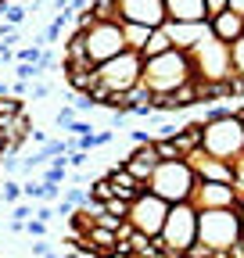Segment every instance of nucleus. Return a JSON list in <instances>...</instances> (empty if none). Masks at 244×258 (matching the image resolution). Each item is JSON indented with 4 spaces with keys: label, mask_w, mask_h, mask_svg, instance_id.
Listing matches in <instances>:
<instances>
[{
    "label": "nucleus",
    "mask_w": 244,
    "mask_h": 258,
    "mask_svg": "<svg viewBox=\"0 0 244 258\" xmlns=\"http://www.w3.org/2000/svg\"><path fill=\"white\" fill-rule=\"evenodd\" d=\"M194 240H198V208H194L191 201L169 205L165 222H162V233H158L162 251H165L169 258H183Z\"/></svg>",
    "instance_id": "5"
},
{
    "label": "nucleus",
    "mask_w": 244,
    "mask_h": 258,
    "mask_svg": "<svg viewBox=\"0 0 244 258\" xmlns=\"http://www.w3.org/2000/svg\"><path fill=\"white\" fill-rule=\"evenodd\" d=\"M198 244H205L216 254L230 251L233 244H240L237 208H205V212H198Z\"/></svg>",
    "instance_id": "6"
},
{
    "label": "nucleus",
    "mask_w": 244,
    "mask_h": 258,
    "mask_svg": "<svg viewBox=\"0 0 244 258\" xmlns=\"http://www.w3.org/2000/svg\"><path fill=\"white\" fill-rule=\"evenodd\" d=\"M22 201V183L8 179L4 186H0V205H18Z\"/></svg>",
    "instance_id": "29"
},
{
    "label": "nucleus",
    "mask_w": 244,
    "mask_h": 258,
    "mask_svg": "<svg viewBox=\"0 0 244 258\" xmlns=\"http://www.w3.org/2000/svg\"><path fill=\"white\" fill-rule=\"evenodd\" d=\"M240 194H237V183H198L194 194H191V205L198 212L205 208H237Z\"/></svg>",
    "instance_id": "12"
},
{
    "label": "nucleus",
    "mask_w": 244,
    "mask_h": 258,
    "mask_svg": "<svg viewBox=\"0 0 244 258\" xmlns=\"http://www.w3.org/2000/svg\"><path fill=\"white\" fill-rule=\"evenodd\" d=\"M208 32H212L219 43H233V40L244 36V18L233 15V11H219V15L208 18Z\"/></svg>",
    "instance_id": "16"
},
{
    "label": "nucleus",
    "mask_w": 244,
    "mask_h": 258,
    "mask_svg": "<svg viewBox=\"0 0 244 258\" xmlns=\"http://www.w3.org/2000/svg\"><path fill=\"white\" fill-rule=\"evenodd\" d=\"M65 201H69L72 208H86L90 194H86V190H79V186H69V190H65Z\"/></svg>",
    "instance_id": "33"
},
{
    "label": "nucleus",
    "mask_w": 244,
    "mask_h": 258,
    "mask_svg": "<svg viewBox=\"0 0 244 258\" xmlns=\"http://www.w3.org/2000/svg\"><path fill=\"white\" fill-rule=\"evenodd\" d=\"M140 72H144V57L137 50H122L111 61L97 64V86L90 90L94 104H101L104 97H111V93H130L140 83Z\"/></svg>",
    "instance_id": "2"
},
{
    "label": "nucleus",
    "mask_w": 244,
    "mask_h": 258,
    "mask_svg": "<svg viewBox=\"0 0 244 258\" xmlns=\"http://www.w3.org/2000/svg\"><path fill=\"white\" fill-rule=\"evenodd\" d=\"M33 219H40V222L50 226V219H54V205H36V208H33Z\"/></svg>",
    "instance_id": "41"
},
{
    "label": "nucleus",
    "mask_w": 244,
    "mask_h": 258,
    "mask_svg": "<svg viewBox=\"0 0 244 258\" xmlns=\"http://www.w3.org/2000/svg\"><path fill=\"white\" fill-rule=\"evenodd\" d=\"M187 57H191L198 83H226L230 79V43H219L216 36H208Z\"/></svg>",
    "instance_id": "7"
},
{
    "label": "nucleus",
    "mask_w": 244,
    "mask_h": 258,
    "mask_svg": "<svg viewBox=\"0 0 244 258\" xmlns=\"http://www.w3.org/2000/svg\"><path fill=\"white\" fill-rule=\"evenodd\" d=\"M18 165H22L18 151H8L4 158H0V172H18Z\"/></svg>",
    "instance_id": "37"
},
{
    "label": "nucleus",
    "mask_w": 244,
    "mask_h": 258,
    "mask_svg": "<svg viewBox=\"0 0 244 258\" xmlns=\"http://www.w3.org/2000/svg\"><path fill=\"white\" fill-rule=\"evenodd\" d=\"M25 233H29V240H43V237H47V222H40V219H25Z\"/></svg>",
    "instance_id": "34"
},
{
    "label": "nucleus",
    "mask_w": 244,
    "mask_h": 258,
    "mask_svg": "<svg viewBox=\"0 0 244 258\" xmlns=\"http://www.w3.org/2000/svg\"><path fill=\"white\" fill-rule=\"evenodd\" d=\"M165 212H169V205L162 198H155L151 190H144V194H137V198L130 201V208H126V226H130L133 233H144V237L155 240L162 233Z\"/></svg>",
    "instance_id": "9"
},
{
    "label": "nucleus",
    "mask_w": 244,
    "mask_h": 258,
    "mask_svg": "<svg viewBox=\"0 0 244 258\" xmlns=\"http://www.w3.org/2000/svg\"><path fill=\"white\" fill-rule=\"evenodd\" d=\"M25 104H22V97H0V118H15L22 115Z\"/></svg>",
    "instance_id": "27"
},
{
    "label": "nucleus",
    "mask_w": 244,
    "mask_h": 258,
    "mask_svg": "<svg viewBox=\"0 0 244 258\" xmlns=\"http://www.w3.org/2000/svg\"><path fill=\"white\" fill-rule=\"evenodd\" d=\"M165 22H208L205 18V0H162Z\"/></svg>",
    "instance_id": "17"
},
{
    "label": "nucleus",
    "mask_w": 244,
    "mask_h": 258,
    "mask_svg": "<svg viewBox=\"0 0 244 258\" xmlns=\"http://www.w3.org/2000/svg\"><path fill=\"white\" fill-rule=\"evenodd\" d=\"M233 169H237V194L244 198V158H240V161H233Z\"/></svg>",
    "instance_id": "47"
},
{
    "label": "nucleus",
    "mask_w": 244,
    "mask_h": 258,
    "mask_svg": "<svg viewBox=\"0 0 244 258\" xmlns=\"http://www.w3.org/2000/svg\"><path fill=\"white\" fill-rule=\"evenodd\" d=\"M57 215H61V219H72V215H76V208H72L65 198H61V201L54 205V219H57Z\"/></svg>",
    "instance_id": "45"
},
{
    "label": "nucleus",
    "mask_w": 244,
    "mask_h": 258,
    "mask_svg": "<svg viewBox=\"0 0 244 258\" xmlns=\"http://www.w3.org/2000/svg\"><path fill=\"white\" fill-rule=\"evenodd\" d=\"M198 186V176L191 172V165L183 158L176 161H158L151 179L144 183V190H151L155 198H162L165 205H179V201H191V194Z\"/></svg>",
    "instance_id": "4"
},
{
    "label": "nucleus",
    "mask_w": 244,
    "mask_h": 258,
    "mask_svg": "<svg viewBox=\"0 0 244 258\" xmlns=\"http://www.w3.org/2000/svg\"><path fill=\"white\" fill-rule=\"evenodd\" d=\"M191 79H194V69L183 50H165L158 57H147L144 72H140V83L151 90V97H165L179 86H187Z\"/></svg>",
    "instance_id": "1"
},
{
    "label": "nucleus",
    "mask_w": 244,
    "mask_h": 258,
    "mask_svg": "<svg viewBox=\"0 0 244 258\" xmlns=\"http://www.w3.org/2000/svg\"><path fill=\"white\" fill-rule=\"evenodd\" d=\"M165 50H172V43H169V36H165L162 29H155V32H151V40H147V47L140 50V57L147 61V57H158V54H165Z\"/></svg>",
    "instance_id": "21"
},
{
    "label": "nucleus",
    "mask_w": 244,
    "mask_h": 258,
    "mask_svg": "<svg viewBox=\"0 0 244 258\" xmlns=\"http://www.w3.org/2000/svg\"><path fill=\"white\" fill-rule=\"evenodd\" d=\"M90 15H94V22H118V4L115 0H90Z\"/></svg>",
    "instance_id": "22"
},
{
    "label": "nucleus",
    "mask_w": 244,
    "mask_h": 258,
    "mask_svg": "<svg viewBox=\"0 0 244 258\" xmlns=\"http://www.w3.org/2000/svg\"><path fill=\"white\" fill-rule=\"evenodd\" d=\"M43 183V179H40ZM61 201V183H43V190H40V205H57Z\"/></svg>",
    "instance_id": "31"
},
{
    "label": "nucleus",
    "mask_w": 244,
    "mask_h": 258,
    "mask_svg": "<svg viewBox=\"0 0 244 258\" xmlns=\"http://www.w3.org/2000/svg\"><path fill=\"white\" fill-rule=\"evenodd\" d=\"M11 215H15V219H11V222H25V219H33V208H29V205H25V201H18V205H15V212H11Z\"/></svg>",
    "instance_id": "44"
},
{
    "label": "nucleus",
    "mask_w": 244,
    "mask_h": 258,
    "mask_svg": "<svg viewBox=\"0 0 244 258\" xmlns=\"http://www.w3.org/2000/svg\"><path fill=\"white\" fill-rule=\"evenodd\" d=\"M226 11H233V15L244 18V0H226Z\"/></svg>",
    "instance_id": "48"
},
{
    "label": "nucleus",
    "mask_w": 244,
    "mask_h": 258,
    "mask_svg": "<svg viewBox=\"0 0 244 258\" xmlns=\"http://www.w3.org/2000/svg\"><path fill=\"white\" fill-rule=\"evenodd\" d=\"M230 76L244 83V36L230 43Z\"/></svg>",
    "instance_id": "23"
},
{
    "label": "nucleus",
    "mask_w": 244,
    "mask_h": 258,
    "mask_svg": "<svg viewBox=\"0 0 244 258\" xmlns=\"http://www.w3.org/2000/svg\"><path fill=\"white\" fill-rule=\"evenodd\" d=\"M115 4H118V22H133V25H147V29L165 25L162 0H115Z\"/></svg>",
    "instance_id": "10"
},
{
    "label": "nucleus",
    "mask_w": 244,
    "mask_h": 258,
    "mask_svg": "<svg viewBox=\"0 0 244 258\" xmlns=\"http://www.w3.org/2000/svg\"><path fill=\"white\" fill-rule=\"evenodd\" d=\"M126 201H118V198H111V201H104V215H115V219H126Z\"/></svg>",
    "instance_id": "36"
},
{
    "label": "nucleus",
    "mask_w": 244,
    "mask_h": 258,
    "mask_svg": "<svg viewBox=\"0 0 244 258\" xmlns=\"http://www.w3.org/2000/svg\"><path fill=\"white\" fill-rule=\"evenodd\" d=\"M47 93H50V83H33L29 86V101H43Z\"/></svg>",
    "instance_id": "40"
},
{
    "label": "nucleus",
    "mask_w": 244,
    "mask_h": 258,
    "mask_svg": "<svg viewBox=\"0 0 244 258\" xmlns=\"http://www.w3.org/2000/svg\"><path fill=\"white\" fill-rule=\"evenodd\" d=\"M122 169H126L137 183H147L151 179V172H155V165H158V154H155V144H137L126 158L118 161Z\"/></svg>",
    "instance_id": "14"
},
{
    "label": "nucleus",
    "mask_w": 244,
    "mask_h": 258,
    "mask_svg": "<svg viewBox=\"0 0 244 258\" xmlns=\"http://www.w3.org/2000/svg\"><path fill=\"white\" fill-rule=\"evenodd\" d=\"M219 11H226V0H205V18L219 15Z\"/></svg>",
    "instance_id": "46"
},
{
    "label": "nucleus",
    "mask_w": 244,
    "mask_h": 258,
    "mask_svg": "<svg viewBox=\"0 0 244 258\" xmlns=\"http://www.w3.org/2000/svg\"><path fill=\"white\" fill-rule=\"evenodd\" d=\"M194 104H201V97H198V83H194V79H191L187 86H179V90H172V93L155 97V101H151L155 115H162V111H187V108H194Z\"/></svg>",
    "instance_id": "15"
},
{
    "label": "nucleus",
    "mask_w": 244,
    "mask_h": 258,
    "mask_svg": "<svg viewBox=\"0 0 244 258\" xmlns=\"http://www.w3.org/2000/svg\"><path fill=\"white\" fill-rule=\"evenodd\" d=\"M208 158H219V161H240L244 158V125L240 118L230 111L216 122H201V147Z\"/></svg>",
    "instance_id": "3"
},
{
    "label": "nucleus",
    "mask_w": 244,
    "mask_h": 258,
    "mask_svg": "<svg viewBox=\"0 0 244 258\" xmlns=\"http://www.w3.org/2000/svg\"><path fill=\"white\" fill-rule=\"evenodd\" d=\"M111 137H115L111 129H97V133L90 137V144H94V147H108V144H111Z\"/></svg>",
    "instance_id": "42"
},
{
    "label": "nucleus",
    "mask_w": 244,
    "mask_h": 258,
    "mask_svg": "<svg viewBox=\"0 0 244 258\" xmlns=\"http://www.w3.org/2000/svg\"><path fill=\"white\" fill-rule=\"evenodd\" d=\"M76 118H79V115H76V111H72V104H65V108H61V111H57V115H54V125H57V129H61V133H65V129H69V125H72V122H76Z\"/></svg>",
    "instance_id": "32"
},
{
    "label": "nucleus",
    "mask_w": 244,
    "mask_h": 258,
    "mask_svg": "<svg viewBox=\"0 0 244 258\" xmlns=\"http://www.w3.org/2000/svg\"><path fill=\"white\" fill-rule=\"evenodd\" d=\"M86 161H90V154H83V151H72V154H65V165H69V169H76V172L86 165Z\"/></svg>",
    "instance_id": "38"
},
{
    "label": "nucleus",
    "mask_w": 244,
    "mask_h": 258,
    "mask_svg": "<svg viewBox=\"0 0 244 258\" xmlns=\"http://www.w3.org/2000/svg\"><path fill=\"white\" fill-rule=\"evenodd\" d=\"M65 133H69L72 140H79V137H90V133H94V125H90L86 118H76V122H72V125L65 129Z\"/></svg>",
    "instance_id": "35"
},
{
    "label": "nucleus",
    "mask_w": 244,
    "mask_h": 258,
    "mask_svg": "<svg viewBox=\"0 0 244 258\" xmlns=\"http://www.w3.org/2000/svg\"><path fill=\"white\" fill-rule=\"evenodd\" d=\"M237 219H240V244H244V198L237 201Z\"/></svg>",
    "instance_id": "49"
},
{
    "label": "nucleus",
    "mask_w": 244,
    "mask_h": 258,
    "mask_svg": "<svg viewBox=\"0 0 244 258\" xmlns=\"http://www.w3.org/2000/svg\"><path fill=\"white\" fill-rule=\"evenodd\" d=\"M151 32L155 29H147V25H133V22H122V43H126V50H144L147 40H151Z\"/></svg>",
    "instance_id": "20"
},
{
    "label": "nucleus",
    "mask_w": 244,
    "mask_h": 258,
    "mask_svg": "<svg viewBox=\"0 0 244 258\" xmlns=\"http://www.w3.org/2000/svg\"><path fill=\"white\" fill-rule=\"evenodd\" d=\"M108 183H111V194H115L118 201H126V205L137 198V194H144V183H137L122 165H111L108 169Z\"/></svg>",
    "instance_id": "18"
},
{
    "label": "nucleus",
    "mask_w": 244,
    "mask_h": 258,
    "mask_svg": "<svg viewBox=\"0 0 244 258\" xmlns=\"http://www.w3.org/2000/svg\"><path fill=\"white\" fill-rule=\"evenodd\" d=\"M43 258H61V254H54V251H50V254H43Z\"/></svg>",
    "instance_id": "50"
},
{
    "label": "nucleus",
    "mask_w": 244,
    "mask_h": 258,
    "mask_svg": "<svg viewBox=\"0 0 244 258\" xmlns=\"http://www.w3.org/2000/svg\"><path fill=\"white\" fill-rule=\"evenodd\" d=\"M183 161L191 165V172L198 176V183H237V169L230 165V161L208 158L205 151H191Z\"/></svg>",
    "instance_id": "11"
},
{
    "label": "nucleus",
    "mask_w": 244,
    "mask_h": 258,
    "mask_svg": "<svg viewBox=\"0 0 244 258\" xmlns=\"http://www.w3.org/2000/svg\"><path fill=\"white\" fill-rule=\"evenodd\" d=\"M162 32L169 36L172 50H183V54H191L201 40L212 36V32H208V22H165Z\"/></svg>",
    "instance_id": "13"
},
{
    "label": "nucleus",
    "mask_w": 244,
    "mask_h": 258,
    "mask_svg": "<svg viewBox=\"0 0 244 258\" xmlns=\"http://www.w3.org/2000/svg\"><path fill=\"white\" fill-rule=\"evenodd\" d=\"M43 183H65L69 179V165H65V158H54L50 165H43Z\"/></svg>",
    "instance_id": "24"
},
{
    "label": "nucleus",
    "mask_w": 244,
    "mask_h": 258,
    "mask_svg": "<svg viewBox=\"0 0 244 258\" xmlns=\"http://www.w3.org/2000/svg\"><path fill=\"white\" fill-rule=\"evenodd\" d=\"M0 64H4V61H0Z\"/></svg>",
    "instance_id": "51"
},
{
    "label": "nucleus",
    "mask_w": 244,
    "mask_h": 258,
    "mask_svg": "<svg viewBox=\"0 0 244 258\" xmlns=\"http://www.w3.org/2000/svg\"><path fill=\"white\" fill-rule=\"evenodd\" d=\"M230 111H233V108H223V104H212V108L205 111V118H201V122H216V118H223V115H230Z\"/></svg>",
    "instance_id": "43"
},
{
    "label": "nucleus",
    "mask_w": 244,
    "mask_h": 258,
    "mask_svg": "<svg viewBox=\"0 0 244 258\" xmlns=\"http://www.w3.org/2000/svg\"><path fill=\"white\" fill-rule=\"evenodd\" d=\"M61 72H65L72 93H90L97 86V64H61Z\"/></svg>",
    "instance_id": "19"
},
{
    "label": "nucleus",
    "mask_w": 244,
    "mask_h": 258,
    "mask_svg": "<svg viewBox=\"0 0 244 258\" xmlns=\"http://www.w3.org/2000/svg\"><path fill=\"white\" fill-rule=\"evenodd\" d=\"M29 251H33V258H43V254H50V240L43 237V240H29Z\"/></svg>",
    "instance_id": "39"
},
{
    "label": "nucleus",
    "mask_w": 244,
    "mask_h": 258,
    "mask_svg": "<svg viewBox=\"0 0 244 258\" xmlns=\"http://www.w3.org/2000/svg\"><path fill=\"white\" fill-rule=\"evenodd\" d=\"M86 194H90V201H97V205H104V201H111V198H115V194H111V183H108V176L94 179Z\"/></svg>",
    "instance_id": "26"
},
{
    "label": "nucleus",
    "mask_w": 244,
    "mask_h": 258,
    "mask_svg": "<svg viewBox=\"0 0 244 258\" xmlns=\"http://www.w3.org/2000/svg\"><path fill=\"white\" fill-rule=\"evenodd\" d=\"M79 32H83V50H86L90 64H104L115 54L126 50V43H122V22H94L90 29H79Z\"/></svg>",
    "instance_id": "8"
},
{
    "label": "nucleus",
    "mask_w": 244,
    "mask_h": 258,
    "mask_svg": "<svg viewBox=\"0 0 244 258\" xmlns=\"http://www.w3.org/2000/svg\"><path fill=\"white\" fill-rule=\"evenodd\" d=\"M40 54H43L40 43H33V47H18V50H15V61H18V64H40Z\"/></svg>",
    "instance_id": "28"
},
{
    "label": "nucleus",
    "mask_w": 244,
    "mask_h": 258,
    "mask_svg": "<svg viewBox=\"0 0 244 258\" xmlns=\"http://www.w3.org/2000/svg\"><path fill=\"white\" fill-rule=\"evenodd\" d=\"M0 15H4V22L8 25H25V18H29V8L25 4H18V0H15V4H4V8H0Z\"/></svg>",
    "instance_id": "25"
},
{
    "label": "nucleus",
    "mask_w": 244,
    "mask_h": 258,
    "mask_svg": "<svg viewBox=\"0 0 244 258\" xmlns=\"http://www.w3.org/2000/svg\"><path fill=\"white\" fill-rule=\"evenodd\" d=\"M47 72L40 69V64H18V69H15V79L18 83H33V79H43Z\"/></svg>",
    "instance_id": "30"
}]
</instances>
